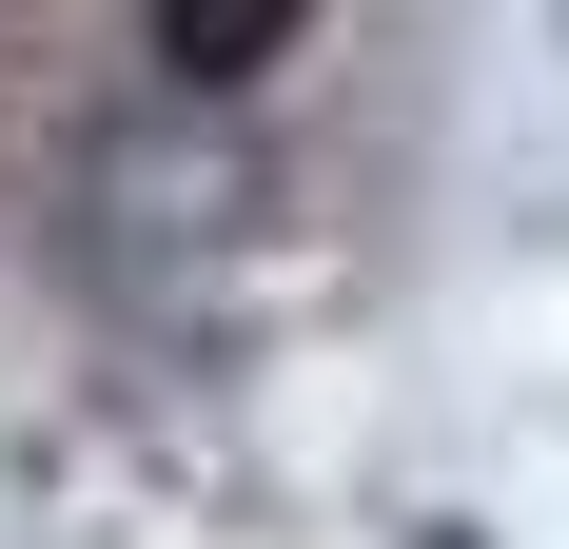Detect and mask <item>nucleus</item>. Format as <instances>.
Listing matches in <instances>:
<instances>
[{
  "label": "nucleus",
  "mask_w": 569,
  "mask_h": 549,
  "mask_svg": "<svg viewBox=\"0 0 569 549\" xmlns=\"http://www.w3.org/2000/svg\"><path fill=\"white\" fill-rule=\"evenodd\" d=\"M295 20H315V0H158V59L197 79V99H236V79L295 59Z\"/></svg>",
  "instance_id": "1"
}]
</instances>
